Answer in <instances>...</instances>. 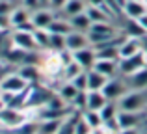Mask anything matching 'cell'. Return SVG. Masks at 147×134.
Segmentation results:
<instances>
[{
    "mask_svg": "<svg viewBox=\"0 0 147 134\" xmlns=\"http://www.w3.org/2000/svg\"><path fill=\"white\" fill-rule=\"evenodd\" d=\"M88 37H90V43L91 45H100V43H106V41L112 39H117L121 36L117 26H114L112 22H93L88 30Z\"/></svg>",
    "mask_w": 147,
    "mask_h": 134,
    "instance_id": "obj_1",
    "label": "cell"
},
{
    "mask_svg": "<svg viewBox=\"0 0 147 134\" xmlns=\"http://www.w3.org/2000/svg\"><path fill=\"white\" fill-rule=\"evenodd\" d=\"M117 104L125 112H147V90H129Z\"/></svg>",
    "mask_w": 147,
    "mask_h": 134,
    "instance_id": "obj_2",
    "label": "cell"
},
{
    "mask_svg": "<svg viewBox=\"0 0 147 134\" xmlns=\"http://www.w3.org/2000/svg\"><path fill=\"white\" fill-rule=\"evenodd\" d=\"M28 110L24 108H11V106H2L0 108V127L4 129H19L22 123L28 121Z\"/></svg>",
    "mask_w": 147,
    "mask_h": 134,
    "instance_id": "obj_3",
    "label": "cell"
},
{
    "mask_svg": "<svg viewBox=\"0 0 147 134\" xmlns=\"http://www.w3.org/2000/svg\"><path fill=\"white\" fill-rule=\"evenodd\" d=\"M117 63H119V75L129 76V75H132V73L140 71V69H144L147 65V52L142 51L138 54L130 56V58H119Z\"/></svg>",
    "mask_w": 147,
    "mask_h": 134,
    "instance_id": "obj_4",
    "label": "cell"
},
{
    "mask_svg": "<svg viewBox=\"0 0 147 134\" xmlns=\"http://www.w3.org/2000/svg\"><path fill=\"white\" fill-rule=\"evenodd\" d=\"M104 93V97L108 99V101H115L117 102L119 99L123 97V95L129 91V86H127V80H125V76H121V75H117V76H114V78H110L106 82V86L100 90Z\"/></svg>",
    "mask_w": 147,
    "mask_h": 134,
    "instance_id": "obj_5",
    "label": "cell"
},
{
    "mask_svg": "<svg viewBox=\"0 0 147 134\" xmlns=\"http://www.w3.org/2000/svg\"><path fill=\"white\" fill-rule=\"evenodd\" d=\"M11 45L26 52L39 51L36 37H34V32H26V30H11Z\"/></svg>",
    "mask_w": 147,
    "mask_h": 134,
    "instance_id": "obj_6",
    "label": "cell"
},
{
    "mask_svg": "<svg viewBox=\"0 0 147 134\" xmlns=\"http://www.w3.org/2000/svg\"><path fill=\"white\" fill-rule=\"evenodd\" d=\"M30 84L17 73V69L7 73L6 76L0 78V91H9V93H21L28 88Z\"/></svg>",
    "mask_w": 147,
    "mask_h": 134,
    "instance_id": "obj_7",
    "label": "cell"
},
{
    "mask_svg": "<svg viewBox=\"0 0 147 134\" xmlns=\"http://www.w3.org/2000/svg\"><path fill=\"white\" fill-rule=\"evenodd\" d=\"M145 119H147V112H125V110H119L117 114V123L121 131H125V129H142Z\"/></svg>",
    "mask_w": 147,
    "mask_h": 134,
    "instance_id": "obj_8",
    "label": "cell"
},
{
    "mask_svg": "<svg viewBox=\"0 0 147 134\" xmlns=\"http://www.w3.org/2000/svg\"><path fill=\"white\" fill-rule=\"evenodd\" d=\"M144 51V39L132 36H125V39L119 43V58H130Z\"/></svg>",
    "mask_w": 147,
    "mask_h": 134,
    "instance_id": "obj_9",
    "label": "cell"
},
{
    "mask_svg": "<svg viewBox=\"0 0 147 134\" xmlns=\"http://www.w3.org/2000/svg\"><path fill=\"white\" fill-rule=\"evenodd\" d=\"M58 17L56 11H52L50 7H39V9L32 11V24L36 28L49 30V26L54 22V19Z\"/></svg>",
    "mask_w": 147,
    "mask_h": 134,
    "instance_id": "obj_10",
    "label": "cell"
},
{
    "mask_svg": "<svg viewBox=\"0 0 147 134\" xmlns=\"http://www.w3.org/2000/svg\"><path fill=\"white\" fill-rule=\"evenodd\" d=\"M7 21H9V28H11V30L22 28L24 24L32 22V11L26 9L24 6H15V9L9 13Z\"/></svg>",
    "mask_w": 147,
    "mask_h": 134,
    "instance_id": "obj_11",
    "label": "cell"
},
{
    "mask_svg": "<svg viewBox=\"0 0 147 134\" xmlns=\"http://www.w3.org/2000/svg\"><path fill=\"white\" fill-rule=\"evenodd\" d=\"M90 37H88L86 32H76V30H73L71 34H67L65 36V47L69 48L71 52H76L80 51V48H86L90 47Z\"/></svg>",
    "mask_w": 147,
    "mask_h": 134,
    "instance_id": "obj_12",
    "label": "cell"
},
{
    "mask_svg": "<svg viewBox=\"0 0 147 134\" xmlns=\"http://www.w3.org/2000/svg\"><path fill=\"white\" fill-rule=\"evenodd\" d=\"M121 11L125 13L127 19L138 21L140 17H144V15L147 13V2L145 0H127Z\"/></svg>",
    "mask_w": 147,
    "mask_h": 134,
    "instance_id": "obj_13",
    "label": "cell"
},
{
    "mask_svg": "<svg viewBox=\"0 0 147 134\" xmlns=\"http://www.w3.org/2000/svg\"><path fill=\"white\" fill-rule=\"evenodd\" d=\"M17 73L28 84H37V82H41V76H45L43 69L39 65H36V63H22V65L17 67Z\"/></svg>",
    "mask_w": 147,
    "mask_h": 134,
    "instance_id": "obj_14",
    "label": "cell"
},
{
    "mask_svg": "<svg viewBox=\"0 0 147 134\" xmlns=\"http://www.w3.org/2000/svg\"><path fill=\"white\" fill-rule=\"evenodd\" d=\"M73 58H75V62H78L80 65L86 69V71L93 69V63L97 62V54H95V48L91 45L86 48H80V51L73 52Z\"/></svg>",
    "mask_w": 147,
    "mask_h": 134,
    "instance_id": "obj_15",
    "label": "cell"
},
{
    "mask_svg": "<svg viewBox=\"0 0 147 134\" xmlns=\"http://www.w3.org/2000/svg\"><path fill=\"white\" fill-rule=\"evenodd\" d=\"M86 13L90 15L91 22H112L114 11H110L108 6H88Z\"/></svg>",
    "mask_w": 147,
    "mask_h": 134,
    "instance_id": "obj_16",
    "label": "cell"
},
{
    "mask_svg": "<svg viewBox=\"0 0 147 134\" xmlns=\"http://www.w3.org/2000/svg\"><path fill=\"white\" fill-rule=\"evenodd\" d=\"M93 69L99 73H102L108 78H114V76L119 75V63L117 60H97L93 63Z\"/></svg>",
    "mask_w": 147,
    "mask_h": 134,
    "instance_id": "obj_17",
    "label": "cell"
},
{
    "mask_svg": "<svg viewBox=\"0 0 147 134\" xmlns=\"http://www.w3.org/2000/svg\"><path fill=\"white\" fill-rule=\"evenodd\" d=\"M129 90H147V65L132 75L125 76Z\"/></svg>",
    "mask_w": 147,
    "mask_h": 134,
    "instance_id": "obj_18",
    "label": "cell"
},
{
    "mask_svg": "<svg viewBox=\"0 0 147 134\" xmlns=\"http://www.w3.org/2000/svg\"><path fill=\"white\" fill-rule=\"evenodd\" d=\"M86 9H88L86 0H67V4L63 6V9H61L60 13L63 15L65 19H71V17H75V15H78V13H84Z\"/></svg>",
    "mask_w": 147,
    "mask_h": 134,
    "instance_id": "obj_19",
    "label": "cell"
},
{
    "mask_svg": "<svg viewBox=\"0 0 147 134\" xmlns=\"http://www.w3.org/2000/svg\"><path fill=\"white\" fill-rule=\"evenodd\" d=\"M108 76H104L102 73L95 71V69H90L88 71V91H100L108 82Z\"/></svg>",
    "mask_w": 147,
    "mask_h": 134,
    "instance_id": "obj_20",
    "label": "cell"
},
{
    "mask_svg": "<svg viewBox=\"0 0 147 134\" xmlns=\"http://www.w3.org/2000/svg\"><path fill=\"white\" fill-rule=\"evenodd\" d=\"M56 93L60 95V97L63 99V101L67 102L69 106H71V102L75 101V97L80 93V90H78V88H76L75 84L71 82V80H63V82H61V86L56 90Z\"/></svg>",
    "mask_w": 147,
    "mask_h": 134,
    "instance_id": "obj_21",
    "label": "cell"
},
{
    "mask_svg": "<svg viewBox=\"0 0 147 134\" xmlns=\"http://www.w3.org/2000/svg\"><path fill=\"white\" fill-rule=\"evenodd\" d=\"M108 102L102 91H86V110H99Z\"/></svg>",
    "mask_w": 147,
    "mask_h": 134,
    "instance_id": "obj_22",
    "label": "cell"
},
{
    "mask_svg": "<svg viewBox=\"0 0 147 134\" xmlns=\"http://www.w3.org/2000/svg\"><path fill=\"white\" fill-rule=\"evenodd\" d=\"M49 32L50 34H61V36H67V34L73 32V26H71V22H69V19L58 15V17L54 19V22L49 26Z\"/></svg>",
    "mask_w": 147,
    "mask_h": 134,
    "instance_id": "obj_23",
    "label": "cell"
},
{
    "mask_svg": "<svg viewBox=\"0 0 147 134\" xmlns=\"http://www.w3.org/2000/svg\"><path fill=\"white\" fill-rule=\"evenodd\" d=\"M69 22H71L73 30H76V32H88V30H90V26L93 24V22H91V19H90V15H88L86 11H84V13L75 15V17H71V19H69Z\"/></svg>",
    "mask_w": 147,
    "mask_h": 134,
    "instance_id": "obj_24",
    "label": "cell"
},
{
    "mask_svg": "<svg viewBox=\"0 0 147 134\" xmlns=\"http://www.w3.org/2000/svg\"><path fill=\"white\" fill-rule=\"evenodd\" d=\"M34 37H36L37 48L43 52H50V32L43 28H36L34 30Z\"/></svg>",
    "mask_w": 147,
    "mask_h": 134,
    "instance_id": "obj_25",
    "label": "cell"
},
{
    "mask_svg": "<svg viewBox=\"0 0 147 134\" xmlns=\"http://www.w3.org/2000/svg\"><path fill=\"white\" fill-rule=\"evenodd\" d=\"M123 34H125V36H132V37H140V39H144L147 36V32L142 28V24L138 21H134V19H127V24H125V28H123Z\"/></svg>",
    "mask_w": 147,
    "mask_h": 134,
    "instance_id": "obj_26",
    "label": "cell"
},
{
    "mask_svg": "<svg viewBox=\"0 0 147 134\" xmlns=\"http://www.w3.org/2000/svg\"><path fill=\"white\" fill-rule=\"evenodd\" d=\"M61 123H63V119H43V121H39V131H37V134H56L60 131Z\"/></svg>",
    "mask_w": 147,
    "mask_h": 134,
    "instance_id": "obj_27",
    "label": "cell"
},
{
    "mask_svg": "<svg viewBox=\"0 0 147 134\" xmlns=\"http://www.w3.org/2000/svg\"><path fill=\"white\" fill-rule=\"evenodd\" d=\"M86 69H84L82 65H80L78 62H69V63H65L63 69H61V76H63V80H73L75 76H78L80 73H84Z\"/></svg>",
    "mask_w": 147,
    "mask_h": 134,
    "instance_id": "obj_28",
    "label": "cell"
},
{
    "mask_svg": "<svg viewBox=\"0 0 147 134\" xmlns=\"http://www.w3.org/2000/svg\"><path fill=\"white\" fill-rule=\"evenodd\" d=\"M99 114H100V117H102V123L104 121H110V119H115L117 114H119V104L115 101H108L106 104L99 110Z\"/></svg>",
    "mask_w": 147,
    "mask_h": 134,
    "instance_id": "obj_29",
    "label": "cell"
},
{
    "mask_svg": "<svg viewBox=\"0 0 147 134\" xmlns=\"http://www.w3.org/2000/svg\"><path fill=\"white\" fill-rule=\"evenodd\" d=\"M80 114H82V117L88 121V125H90L93 131L102 127V117H100V114L97 110H84V112H80Z\"/></svg>",
    "mask_w": 147,
    "mask_h": 134,
    "instance_id": "obj_30",
    "label": "cell"
},
{
    "mask_svg": "<svg viewBox=\"0 0 147 134\" xmlns=\"http://www.w3.org/2000/svg\"><path fill=\"white\" fill-rule=\"evenodd\" d=\"M78 114L80 112H73L71 116L65 117L63 123H61V127H60V131L56 134H75V121H76V117H78Z\"/></svg>",
    "mask_w": 147,
    "mask_h": 134,
    "instance_id": "obj_31",
    "label": "cell"
},
{
    "mask_svg": "<svg viewBox=\"0 0 147 134\" xmlns=\"http://www.w3.org/2000/svg\"><path fill=\"white\" fill-rule=\"evenodd\" d=\"M65 47V36L61 34H50V52H60Z\"/></svg>",
    "mask_w": 147,
    "mask_h": 134,
    "instance_id": "obj_32",
    "label": "cell"
},
{
    "mask_svg": "<svg viewBox=\"0 0 147 134\" xmlns=\"http://www.w3.org/2000/svg\"><path fill=\"white\" fill-rule=\"evenodd\" d=\"M91 132H93V129L88 125V121L82 117V114H78V117L75 121V134H91Z\"/></svg>",
    "mask_w": 147,
    "mask_h": 134,
    "instance_id": "obj_33",
    "label": "cell"
},
{
    "mask_svg": "<svg viewBox=\"0 0 147 134\" xmlns=\"http://www.w3.org/2000/svg\"><path fill=\"white\" fill-rule=\"evenodd\" d=\"M71 82L75 84V86L78 88L80 91H88V71L80 73V75H78V76H75Z\"/></svg>",
    "mask_w": 147,
    "mask_h": 134,
    "instance_id": "obj_34",
    "label": "cell"
},
{
    "mask_svg": "<svg viewBox=\"0 0 147 134\" xmlns=\"http://www.w3.org/2000/svg\"><path fill=\"white\" fill-rule=\"evenodd\" d=\"M15 9L13 0H0V15L2 17H9V13Z\"/></svg>",
    "mask_w": 147,
    "mask_h": 134,
    "instance_id": "obj_35",
    "label": "cell"
},
{
    "mask_svg": "<svg viewBox=\"0 0 147 134\" xmlns=\"http://www.w3.org/2000/svg\"><path fill=\"white\" fill-rule=\"evenodd\" d=\"M21 6H24L26 9H30V11H36V9H39V7H45L39 0H21Z\"/></svg>",
    "mask_w": 147,
    "mask_h": 134,
    "instance_id": "obj_36",
    "label": "cell"
},
{
    "mask_svg": "<svg viewBox=\"0 0 147 134\" xmlns=\"http://www.w3.org/2000/svg\"><path fill=\"white\" fill-rule=\"evenodd\" d=\"M67 4V0H50V4H49V7L52 11H56V13H60L61 9H63V6Z\"/></svg>",
    "mask_w": 147,
    "mask_h": 134,
    "instance_id": "obj_37",
    "label": "cell"
},
{
    "mask_svg": "<svg viewBox=\"0 0 147 134\" xmlns=\"http://www.w3.org/2000/svg\"><path fill=\"white\" fill-rule=\"evenodd\" d=\"M119 134H142V129H125L119 131Z\"/></svg>",
    "mask_w": 147,
    "mask_h": 134,
    "instance_id": "obj_38",
    "label": "cell"
},
{
    "mask_svg": "<svg viewBox=\"0 0 147 134\" xmlns=\"http://www.w3.org/2000/svg\"><path fill=\"white\" fill-rule=\"evenodd\" d=\"M88 6H106V2L104 0H86Z\"/></svg>",
    "mask_w": 147,
    "mask_h": 134,
    "instance_id": "obj_39",
    "label": "cell"
},
{
    "mask_svg": "<svg viewBox=\"0 0 147 134\" xmlns=\"http://www.w3.org/2000/svg\"><path fill=\"white\" fill-rule=\"evenodd\" d=\"M138 22H140V24H142V28H144L145 32H147V13L144 15V17H140V19H138Z\"/></svg>",
    "mask_w": 147,
    "mask_h": 134,
    "instance_id": "obj_40",
    "label": "cell"
},
{
    "mask_svg": "<svg viewBox=\"0 0 147 134\" xmlns=\"http://www.w3.org/2000/svg\"><path fill=\"white\" fill-rule=\"evenodd\" d=\"M91 134H112V132H110V131H106L104 127H100V129H95V131L91 132Z\"/></svg>",
    "mask_w": 147,
    "mask_h": 134,
    "instance_id": "obj_41",
    "label": "cell"
},
{
    "mask_svg": "<svg viewBox=\"0 0 147 134\" xmlns=\"http://www.w3.org/2000/svg\"><path fill=\"white\" fill-rule=\"evenodd\" d=\"M142 134H147V123L142 125Z\"/></svg>",
    "mask_w": 147,
    "mask_h": 134,
    "instance_id": "obj_42",
    "label": "cell"
},
{
    "mask_svg": "<svg viewBox=\"0 0 147 134\" xmlns=\"http://www.w3.org/2000/svg\"><path fill=\"white\" fill-rule=\"evenodd\" d=\"M39 2H41V4H43V6H45V7H49V4H50V0H39Z\"/></svg>",
    "mask_w": 147,
    "mask_h": 134,
    "instance_id": "obj_43",
    "label": "cell"
},
{
    "mask_svg": "<svg viewBox=\"0 0 147 134\" xmlns=\"http://www.w3.org/2000/svg\"><path fill=\"white\" fill-rule=\"evenodd\" d=\"M145 123H147V119H145Z\"/></svg>",
    "mask_w": 147,
    "mask_h": 134,
    "instance_id": "obj_44",
    "label": "cell"
},
{
    "mask_svg": "<svg viewBox=\"0 0 147 134\" xmlns=\"http://www.w3.org/2000/svg\"><path fill=\"white\" fill-rule=\"evenodd\" d=\"M19 2H21V0H19Z\"/></svg>",
    "mask_w": 147,
    "mask_h": 134,
    "instance_id": "obj_45",
    "label": "cell"
},
{
    "mask_svg": "<svg viewBox=\"0 0 147 134\" xmlns=\"http://www.w3.org/2000/svg\"><path fill=\"white\" fill-rule=\"evenodd\" d=\"M145 2H147V0H145Z\"/></svg>",
    "mask_w": 147,
    "mask_h": 134,
    "instance_id": "obj_46",
    "label": "cell"
}]
</instances>
